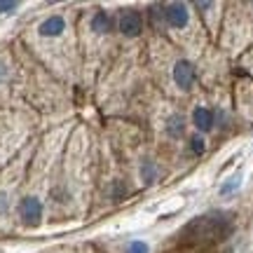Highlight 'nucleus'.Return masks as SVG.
<instances>
[{
  "mask_svg": "<svg viewBox=\"0 0 253 253\" xmlns=\"http://www.w3.org/2000/svg\"><path fill=\"white\" fill-rule=\"evenodd\" d=\"M5 78H7V66L0 63V82H5Z\"/></svg>",
  "mask_w": 253,
  "mask_h": 253,
  "instance_id": "nucleus-16",
  "label": "nucleus"
},
{
  "mask_svg": "<svg viewBox=\"0 0 253 253\" xmlns=\"http://www.w3.org/2000/svg\"><path fill=\"white\" fill-rule=\"evenodd\" d=\"M195 78H197L195 66H192L188 59L176 61V66H173V82H176L181 89H190V87L195 84Z\"/></svg>",
  "mask_w": 253,
  "mask_h": 253,
  "instance_id": "nucleus-5",
  "label": "nucleus"
},
{
  "mask_svg": "<svg viewBox=\"0 0 253 253\" xmlns=\"http://www.w3.org/2000/svg\"><path fill=\"white\" fill-rule=\"evenodd\" d=\"M126 253H150V249H148L145 242H131L129 249H126Z\"/></svg>",
  "mask_w": 253,
  "mask_h": 253,
  "instance_id": "nucleus-13",
  "label": "nucleus"
},
{
  "mask_svg": "<svg viewBox=\"0 0 253 253\" xmlns=\"http://www.w3.org/2000/svg\"><path fill=\"white\" fill-rule=\"evenodd\" d=\"M19 7V2L14 0H0V14H9V12H14Z\"/></svg>",
  "mask_w": 253,
  "mask_h": 253,
  "instance_id": "nucleus-14",
  "label": "nucleus"
},
{
  "mask_svg": "<svg viewBox=\"0 0 253 253\" xmlns=\"http://www.w3.org/2000/svg\"><path fill=\"white\" fill-rule=\"evenodd\" d=\"M239 185H242V173H237V176H232V178H227V183L220 185V195H232Z\"/></svg>",
  "mask_w": 253,
  "mask_h": 253,
  "instance_id": "nucleus-10",
  "label": "nucleus"
},
{
  "mask_svg": "<svg viewBox=\"0 0 253 253\" xmlns=\"http://www.w3.org/2000/svg\"><path fill=\"white\" fill-rule=\"evenodd\" d=\"M63 31H66V21H63V17H59V14L47 17L45 21L38 26V33L42 38H56V36H61Z\"/></svg>",
  "mask_w": 253,
  "mask_h": 253,
  "instance_id": "nucleus-6",
  "label": "nucleus"
},
{
  "mask_svg": "<svg viewBox=\"0 0 253 253\" xmlns=\"http://www.w3.org/2000/svg\"><path fill=\"white\" fill-rule=\"evenodd\" d=\"M230 232H232V220L225 213H207V216H197L192 223H188L181 232V239L190 244L204 246L225 239Z\"/></svg>",
  "mask_w": 253,
  "mask_h": 253,
  "instance_id": "nucleus-1",
  "label": "nucleus"
},
{
  "mask_svg": "<svg viewBox=\"0 0 253 253\" xmlns=\"http://www.w3.org/2000/svg\"><path fill=\"white\" fill-rule=\"evenodd\" d=\"M143 31V19L136 9H125L120 12V33L126 38H136Z\"/></svg>",
  "mask_w": 253,
  "mask_h": 253,
  "instance_id": "nucleus-3",
  "label": "nucleus"
},
{
  "mask_svg": "<svg viewBox=\"0 0 253 253\" xmlns=\"http://www.w3.org/2000/svg\"><path fill=\"white\" fill-rule=\"evenodd\" d=\"M141 178H143L145 183H153L155 181V167H153V162H145L143 167H141Z\"/></svg>",
  "mask_w": 253,
  "mask_h": 253,
  "instance_id": "nucleus-11",
  "label": "nucleus"
},
{
  "mask_svg": "<svg viewBox=\"0 0 253 253\" xmlns=\"http://www.w3.org/2000/svg\"><path fill=\"white\" fill-rule=\"evenodd\" d=\"M162 14H164V21L171 28H183L190 19L188 5H183V2H169V5H164Z\"/></svg>",
  "mask_w": 253,
  "mask_h": 253,
  "instance_id": "nucleus-2",
  "label": "nucleus"
},
{
  "mask_svg": "<svg viewBox=\"0 0 253 253\" xmlns=\"http://www.w3.org/2000/svg\"><path fill=\"white\" fill-rule=\"evenodd\" d=\"M192 125L197 126L199 131H211L213 129V110L204 108V106L195 108L192 110Z\"/></svg>",
  "mask_w": 253,
  "mask_h": 253,
  "instance_id": "nucleus-7",
  "label": "nucleus"
},
{
  "mask_svg": "<svg viewBox=\"0 0 253 253\" xmlns=\"http://www.w3.org/2000/svg\"><path fill=\"white\" fill-rule=\"evenodd\" d=\"M190 148H192V153H195V155H202L204 150H207V145H204V138L195 136V138L190 141Z\"/></svg>",
  "mask_w": 253,
  "mask_h": 253,
  "instance_id": "nucleus-12",
  "label": "nucleus"
},
{
  "mask_svg": "<svg viewBox=\"0 0 253 253\" xmlns=\"http://www.w3.org/2000/svg\"><path fill=\"white\" fill-rule=\"evenodd\" d=\"M5 209H7V195H5V192H0V213H2Z\"/></svg>",
  "mask_w": 253,
  "mask_h": 253,
  "instance_id": "nucleus-15",
  "label": "nucleus"
},
{
  "mask_svg": "<svg viewBox=\"0 0 253 253\" xmlns=\"http://www.w3.org/2000/svg\"><path fill=\"white\" fill-rule=\"evenodd\" d=\"M91 31H96V33H110L113 31V19H110L108 12H94Z\"/></svg>",
  "mask_w": 253,
  "mask_h": 253,
  "instance_id": "nucleus-8",
  "label": "nucleus"
},
{
  "mask_svg": "<svg viewBox=\"0 0 253 253\" xmlns=\"http://www.w3.org/2000/svg\"><path fill=\"white\" fill-rule=\"evenodd\" d=\"M183 129H185V125H183L181 115H171V118H169V125H167V131L171 136H181Z\"/></svg>",
  "mask_w": 253,
  "mask_h": 253,
  "instance_id": "nucleus-9",
  "label": "nucleus"
},
{
  "mask_svg": "<svg viewBox=\"0 0 253 253\" xmlns=\"http://www.w3.org/2000/svg\"><path fill=\"white\" fill-rule=\"evenodd\" d=\"M19 211H21V220L31 227H36L38 223H40V218H42V204H40V199H36V197L21 199Z\"/></svg>",
  "mask_w": 253,
  "mask_h": 253,
  "instance_id": "nucleus-4",
  "label": "nucleus"
}]
</instances>
